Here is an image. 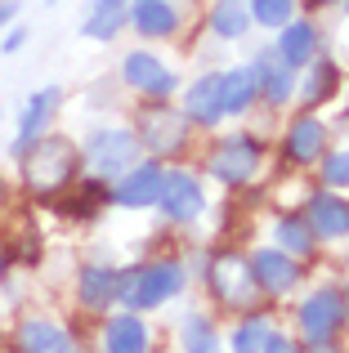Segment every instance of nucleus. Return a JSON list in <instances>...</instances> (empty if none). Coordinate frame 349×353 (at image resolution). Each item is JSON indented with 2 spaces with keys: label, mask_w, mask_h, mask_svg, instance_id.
I'll list each match as a JSON object with an SVG mask.
<instances>
[{
  "label": "nucleus",
  "mask_w": 349,
  "mask_h": 353,
  "mask_svg": "<svg viewBox=\"0 0 349 353\" xmlns=\"http://www.w3.org/2000/svg\"><path fill=\"white\" fill-rule=\"evenodd\" d=\"M174 291H183L179 264H143L130 273H117V300H126L130 309H157Z\"/></svg>",
  "instance_id": "nucleus-1"
},
{
  "label": "nucleus",
  "mask_w": 349,
  "mask_h": 353,
  "mask_svg": "<svg viewBox=\"0 0 349 353\" xmlns=\"http://www.w3.org/2000/svg\"><path fill=\"white\" fill-rule=\"evenodd\" d=\"M23 170H27V183L36 192H54L72 179L77 170V148L68 139H41V143H27L23 148Z\"/></svg>",
  "instance_id": "nucleus-2"
},
{
  "label": "nucleus",
  "mask_w": 349,
  "mask_h": 353,
  "mask_svg": "<svg viewBox=\"0 0 349 353\" xmlns=\"http://www.w3.org/2000/svg\"><path fill=\"white\" fill-rule=\"evenodd\" d=\"M134 157H139V139L130 130H99L86 143V165L103 179H121L134 165Z\"/></svg>",
  "instance_id": "nucleus-3"
},
{
  "label": "nucleus",
  "mask_w": 349,
  "mask_h": 353,
  "mask_svg": "<svg viewBox=\"0 0 349 353\" xmlns=\"http://www.w3.org/2000/svg\"><path fill=\"white\" fill-rule=\"evenodd\" d=\"M157 206L166 210V219H174V224H188V219L201 215V206H206V192H201V183L192 179V174L170 170V174H161Z\"/></svg>",
  "instance_id": "nucleus-4"
},
{
  "label": "nucleus",
  "mask_w": 349,
  "mask_h": 353,
  "mask_svg": "<svg viewBox=\"0 0 349 353\" xmlns=\"http://www.w3.org/2000/svg\"><path fill=\"white\" fill-rule=\"evenodd\" d=\"M210 286H215V295L224 304H251L260 295V282H255L251 264L237 259V255H219L210 264Z\"/></svg>",
  "instance_id": "nucleus-5"
},
{
  "label": "nucleus",
  "mask_w": 349,
  "mask_h": 353,
  "mask_svg": "<svg viewBox=\"0 0 349 353\" xmlns=\"http://www.w3.org/2000/svg\"><path fill=\"white\" fill-rule=\"evenodd\" d=\"M341 322H345V300L336 291H318L300 304V327H305V336L314 340V345L332 340L336 331H341Z\"/></svg>",
  "instance_id": "nucleus-6"
},
{
  "label": "nucleus",
  "mask_w": 349,
  "mask_h": 353,
  "mask_svg": "<svg viewBox=\"0 0 349 353\" xmlns=\"http://www.w3.org/2000/svg\"><path fill=\"white\" fill-rule=\"evenodd\" d=\"M255 165H260V148H255V139H246V134L219 143V152L210 157V170H215V179H224V183H246L255 174Z\"/></svg>",
  "instance_id": "nucleus-7"
},
{
  "label": "nucleus",
  "mask_w": 349,
  "mask_h": 353,
  "mask_svg": "<svg viewBox=\"0 0 349 353\" xmlns=\"http://www.w3.org/2000/svg\"><path fill=\"white\" fill-rule=\"evenodd\" d=\"M161 165H134L130 174H121L117 179V188H112V201L117 206H126V210H143V206H152L157 201V192H161Z\"/></svg>",
  "instance_id": "nucleus-8"
},
{
  "label": "nucleus",
  "mask_w": 349,
  "mask_h": 353,
  "mask_svg": "<svg viewBox=\"0 0 349 353\" xmlns=\"http://www.w3.org/2000/svg\"><path fill=\"white\" fill-rule=\"evenodd\" d=\"M246 264H251V273H255V282H260V291H269V295L291 291V286H296V273H300L296 259L282 255V250H260V255H251Z\"/></svg>",
  "instance_id": "nucleus-9"
},
{
  "label": "nucleus",
  "mask_w": 349,
  "mask_h": 353,
  "mask_svg": "<svg viewBox=\"0 0 349 353\" xmlns=\"http://www.w3.org/2000/svg\"><path fill=\"white\" fill-rule=\"evenodd\" d=\"M260 94V77L255 68H233L219 77V117H237L251 108V99Z\"/></svg>",
  "instance_id": "nucleus-10"
},
{
  "label": "nucleus",
  "mask_w": 349,
  "mask_h": 353,
  "mask_svg": "<svg viewBox=\"0 0 349 353\" xmlns=\"http://www.w3.org/2000/svg\"><path fill=\"white\" fill-rule=\"evenodd\" d=\"M121 77L130 81L134 90H148V94H170V90H174V77L152 59V54H143V50L130 54V59L121 63Z\"/></svg>",
  "instance_id": "nucleus-11"
},
{
  "label": "nucleus",
  "mask_w": 349,
  "mask_h": 353,
  "mask_svg": "<svg viewBox=\"0 0 349 353\" xmlns=\"http://www.w3.org/2000/svg\"><path fill=\"white\" fill-rule=\"evenodd\" d=\"M183 134H188V117L183 112L157 108V112H148V121H143V139H148L152 152H174L183 143Z\"/></svg>",
  "instance_id": "nucleus-12"
},
{
  "label": "nucleus",
  "mask_w": 349,
  "mask_h": 353,
  "mask_svg": "<svg viewBox=\"0 0 349 353\" xmlns=\"http://www.w3.org/2000/svg\"><path fill=\"white\" fill-rule=\"evenodd\" d=\"M309 228L318 237H349V201L332 197V192L314 197L309 201Z\"/></svg>",
  "instance_id": "nucleus-13"
},
{
  "label": "nucleus",
  "mask_w": 349,
  "mask_h": 353,
  "mask_svg": "<svg viewBox=\"0 0 349 353\" xmlns=\"http://www.w3.org/2000/svg\"><path fill=\"white\" fill-rule=\"evenodd\" d=\"M183 117L197 125H215L219 121V77H201L183 94Z\"/></svg>",
  "instance_id": "nucleus-14"
},
{
  "label": "nucleus",
  "mask_w": 349,
  "mask_h": 353,
  "mask_svg": "<svg viewBox=\"0 0 349 353\" xmlns=\"http://www.w3.org/2000/svg\"><path fill=\"white\" fill-rule=\"evenodd\" d=\"M59 85H45V90H36L32 94V103H27V112L18 117V148H27L36 134L45 130V121L54 117V108H59Z\"/></svg>",
  "instance_id": "nucleus-15"
},
{
  "label": "nucleus",
  "mask_w": 349,
  "mask_h": 353,
  "mask_svg": "<svg viewBox=\"0 0 349 353\" xmlns=\"http://www.w3.org/2000/svg\"><path fill=\"white\" fill-rule=\"evenodd\" d=\"M121 23H126V0H94L86 23H81V36H90V41H112V36L121 32Z\"/></svg>",
  "instance_id": "nucleus-16"
},
{
  "label": "nucleus",
  "mask_w": 349,
  "mask_h": 353,
  "mask_svg": "<svg viewBox=\"0 0 349 353\" xmlns=\"http://www.w3.org/2000/svg\"><path fill=\"white\" fill-rule=\"evenodd\" d=\"M314 41H318V32L309 23H282V41H278V59L287 63L291 72L296 68H305L309 59H314Z\"/></svg>",
  "instance_id": "nucleus-17"
},
{
  "label": "nucleus",
  "mask_w": 349,
  "mask_h": 353,
  "mask_svg": "<svg viewBox=\"0 0 349 353\" xmlns=\"http://www.w3.org/2000/svg\"><path fill=\"white\" fill-rule=\"evenodd\" d=\"M103 345L108 353H148V327H143L139 318H112L103 331Z\"/></svg>",
  "instance_id": "nucleus-18"
},
{
  "label": "nucleus",
  "mask_w": 349,
  "mask_h": 353,
  "mask_svg": "<svg viewBox=\"0 0 349 353\" xmlns=\"http://www.w3.org/2000/svg\"><path fill=\"white\" fill-rule=\"evenodd\" d=\"M18 345H23V353H77V345H72L68 336H63L54 322H23V336H18Z\"/></svg>",
  "instance_id": "nucleus-19"
},
{
  "label": "nucleus",
  "mask_w": 349,
  "mask_h": 353,
  "mask_svg": "<svg viewBox=\"0 0 349 353\" xmlns=\"http://www.w3.org/2000/svg\"><path fill=\"white\" fill-rule=\"evenodd\" d=\"M130 23L139 27V36H152V41H157V36H170L174 27H179V14H174L166 0H139Z\"/></svg>",
  "instance_id": "nucleus-20"
},
{
  "label": "nucleus",
  "mask_w": 349,
  "mask_h": 353,
  "mask_svg": "<svg viewBox=\"0 0 349 353\" xmlns=\"http://www.w3.org/2000/svg\"><path fill=\"white\" fill-rule=\"evenodd\" d=\"M323 143H327V130H323V121H314V117H300L296 125L287 130L291 161H314V157L323 152Z\"/></svg>",
  "instance_id": "nucleus-21"
},
{
  "label": "nucleus",
  "mask_w": 349,
  "mask_h": 353,
  "mask_svg": "<svg viewBox=\"0 0 349 353\" xmlns=\"http://www.w3.org/2000/svg\"><path fill=\"white\" fill-rule=\"evenodd\" d=\"M81 300L90 309H108L117 300V273L112 268H81Z\"/></svg>",
  "instance_id": "nucleus-22"
},
{
  "label": "nucleus",
  "mask_w": 349,
  "mask_h": 353,
  "mask_svg": "<svg viewBox=\"0 0 349 353\" xmlns=\"http://www.w3.org/2000/svg\"><path fill=\"white\" fill-rule=\"evenodd\" d=\"M255 77H260V85L269 90V99H273V103H282V99L291 94V85H296V72H291L287 63L278 59V54H269V59H260V63H255Z\"/></svg>",
  "instance_id": "nucleus-23"
},
{
  "label": "nucleus",
  "mask_w": 349,
  "mask_h": 353,
  "mask_svg": "<svg viewBox=\"0 0 349 353\" xmlns=\"http://www.w3.org/2000/svg\"><path fill=\"white\" fill-rule=\"evenodd\" d=\"M210 27H215L224 41H237V36L251 27V14H246L237 0H224V5H215V14H210Z\"/></svg>",
  "instance_id": "nucleus-24"
},
{
  "label": "nucleus",
  "mask_w": 349,
  "mask_h": 353,
  "mask_svg": "<svg viewBox=\"0 0 349 353\" xmlns=\"http://www.w3.org/2000/svg\"><path fill=\"white\" fill-rule=\"evenodd\" d=\"M183 349L188 353H224L219 349V336L206 327V318H188L183 322Z\"/></svg>",
  "instance_id": "nucleus-25"
},
{
  "label": "nucleus",
  "mask_w": 349,
  "mask_h": 353,
  "mask_svg": "<svg viewBox=\"0 0 349 353\" xmlns=\"http://www.w3.org/2000/svg\"><path fill=\"white\" fill-rule=\"evenodd\" d=\"M264 345H269V322H264V318H251V322H242V327H237L233 353H260Z\"/></svg>",
  "instance_id": "nucleus-26"
},
{
  "label": "nucleus",
  "mask_w": 349,
  "mask_h": 353,
  "mask_svg": "<svg viewBox=\"0 0 349 353\" xmlns=\"http://www.w3.org/2000/svg\"><path fill=\"white\" fill-rule=\"evenodd\" d=\"M278 237H282V246L296 250V255H309V250H314V228H309L305 219H282Z\"/></svg>",
  "instance_id": "nucleus-27"
},
{
  "label": "nucleus",
  "mask_w": 349,
  "mask_h": 353,
  "mask_svg": "<svg viewBox=\"0 0 349 353\" xmlns=\"http://www.w3.org/2000/svg\"><path fill=\"white\" fill-rule=\"evenodd\" d=\"M291 9H296V0H255L251 18L260 27H282V23H291Z\"/></svg>",
  "instance_id": "nucleus-28"
},
{
  "label": "nucleus",
  "mask_w": 349,
  "mask_h": 353,
  "mask_svg": "<svg viewBox=\"0 0 349 353\" xmlns=\"http://www.w3.org/2000/svg\"><path fill=\"white\" fill-rule=\"evenodd\" d=\"M323 174H327L332 188H345V183H349V152H332L327 165H323Z\"/></svg>",
  "instance_id": "nucleus-29"
},
{
  "label": "nucleus",
  "mask_w": 349,
  "mask_h": 353,
  "mask_svg": "<svg viewBox=\"0 0 349 353\" xmlns=\"http://www.w3.org/2000/svg\"><path fill=\"white\" fill-rule=\"evenodd\" d=\"M23 41H27V32H23V27L5 32V41H0V54H14V50H23Z\"/></svg>",
  "instance_id": "nucleus-30"
},
{
  "label": "nucleus",
  "mask_w": 349,
  "mask_h": 353,
  "mask_svg": "<svg viewBox=\"0 0 349 353\" xmlns=\"http://www.w3.org/2000/svg\"><path fill=\"white\" fill-rule=\"evenodd\" d=\"M260 353H296V349H291V340H282V336H269V345H264Z\"/></svg>",
  "instance_id": "nucleus-31"
},
{
  "label": "nucleus",
  "mask_w": 349,
  "mask_h": 353,
  "mask_svg": "<svg viewBox=\"0 0 349 353\" xmlns=\"http://www.w3.org/2000/svg\"><path fill=\"white\" fill-rule=\"evenodd\" d=\"M14 9L18 5H5V0H0V23H9V18H14Z\"/></svg>",
  "instance_id": "nucleus-32"
},
{
  "label": "nucleus",
  "mask_w": 349,
  "mask_h": 353,
  "mask_svg": "<svg viewBox=\"0 0 349 353\" xmlns=\"http://www.w3.org/2000/svg\"><path fill=\"white\" fill-rule=\"evenodd\" d=\"M314 5H336V0H314Z\"/></svg>",
  "instance_id": "nucleus-33"
},
{
  "label": "nucleus",
  "mask_w": 349,
  "mask_h": 353,
  "mask_svg": "<svg viewBox=\"0 0 349 353\" xmlns=\"http://www.w3.org/2000/svg\"><path fill=\"white\" fill-rule=\"evenodd\" d=\"M50 5H54V0H50Z\"/></svg>",
  "instance_id": "nucleus-34"
}]
</instances>
